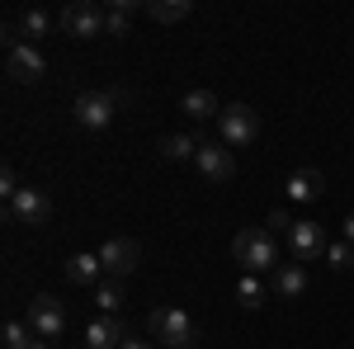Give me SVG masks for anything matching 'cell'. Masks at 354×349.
<instances>
[{
	"instance_id": "cell-11",
	"label": "cell",
	"mask_w": 354,
	"mask_h": 349,
	"mask_svg": "<svg viewBox=\"0 0 354 349\" xmlns=\"http://www.w3.org/2000/svg\"><path fill=\"white\" fill-rule=\"evenodd\" d=\"M194 165H198V175H203V180H232V175H236L232 151H227V147H218V142H198Z\"/></svg>"
},
{
	"instance_id": "cell-4",
	"label": "cell",
	"mask_w": 354,
	"mask_h": 349,
	"mask_svg": "<svg viewBox=\"0 0 354 349\" xmlns=\"http://www.w3.org/2000/svg\"><path fill=\"white\" fill-rule=\"evenodd\" d=\"M100 255V265H104V279H133L137 269H142V245L133 241V236H109V241L95 250Z\"/></svg>"
},
{
	"instance_id": "cell-3",
	"label": "cell",
	"mask_w": 354,
	"mask_h": 349,
	"mask_svg": "<svg viewBox=\"0 0 354 349\" xmlns=\"http://www.w3.org/2000/svg\"><path fill=\"white\" fill-rule=\"evenodd\" d=\"M57 28H62L66 38H81V43L104 38V10H100L95 0H71V5L57 15Z\"/></svg>"
},
{
	"instance_id": "cell-7",
	"label": "cell",
	"mask_w": 354,
	"mask_h": 349,
	"mask_svg": "<svg viewBox=\"0 0 354 349\" xmlns=\"http://www.w3.org/2000/svg\"><path fill=\"white\" fill-rule=\"evenodd\" d=\"M28 330H33L38 340H62V335H66V307H62L53 293H38L28 302Z\"/></svg>"
},
{
	"instance_id": "cell-18",
	"label": "cell",
	"mask_w": 354,
	"mask_h": 349,
	"mask_svg": "<svg viewBox=\"0 0 354 349\" xmlns=\"http://www.w3.org/2000/svg\"><path fill=\"white\" fill-rule=\"evenodd\" d=\"M147 15L156 24H180V19L194 15V0H147Z\"/></svg>"
},
{
	"instance_id": "cell-1",
	"label": "cell",
	"mask_w": 354,
	"mask_h": 349,
	"mask_svg": "<svg viewBox=\"0 0 354 349\" xmlns=\"http://www.w3.org/2000/svg\"><path fill=\"white\" fill-rule=\"evenodd\" d=\"M236 265H245V274H265L279 269V236H270V227H241L232 241Z\"/></svg>"
},
{
	"instance_id": "cell-27",
	"label": "cell",
	"mask_w": 354,
	"mask_h": 349,
	"mask_svg": "<svg viewBox=\"0 0 354 349\" xmlns=\"http://www.w3.org/2000/svg\"><path fill=\"white\" fill-rule=\"evenodd\" d=\"M345 241H350V245H354V213H350V217H345Z\"/></svg>"
},
{
	"instance_id": "cell-6",
	"label": "cell",
	"mask_w": 354,
	"mask_h": 349,
	"mask_svg": "<svg viewBox=\"0 0 354 349\" xmlns=\"http://www.w3.org/2000/svg\"><path fill=\"white\" fill-rule=\"evenodd\" d=\"M218 133H222V147H250L260 137V113L250 104H227L218 118Z\"/></svg>"
},
{
	"instance_id": "cell-16",
	"label": "cell",
	"mask_w": 354,
	"mask_h": 349,
	"mask_svg": "<svg viewBox=\"0 0 354 349\" xmlns=\"http://www.w3.org/2000/svg\"><path fill=\"white\" fill-rule=\"evenodd\" d=\"M274 293L279 297H302L307 293V265H298V260H288V265H279L274 269Z\"/></svg>"
},
{
	"instance_id": "cell-28",
	"label": "cell",
	"mask_w": 354,
	"mask_h": 349,
	"mask_svg": "<svg viewBox=\"0 0 354 349\" xmlns=\"http://www.w3.org/2000/svg\"><path fill=\"white\" fill-rule=\"evenodd\" d=\"M28 349H53V340H33V345H28Z\"/></svg>"
},
{
	"instance_id": "cell-25",
	"label": "cell",
	"mask_w": 354,
	"mask_h": 349,
	"mask_svg": "<svg viewBox=\"0 0 354 349\" xmlns=\"http://www.w3.org/2000/svg\"><path fill=\"white\" fill-rule=\"evenodd\" d=\"M19 180H15V165H5V170H0V194H5V203H10V198H15V194H19Z\"/></svg>"
},
{
	"instance_id": "cell-5",
	"label": "cell",
	"mask_w": 354,
	"mask_h": 349,
	"mask_svg": "<svg viewBox=\"0 0 354 349\" xmlns=\"http://www.w3.org/2000/svg\"><path fill=\"white\" fill-rule=\"evenodd\" d=\"M113 104H118V100H113L109 90H81L76 104H71V118L81 123L85 133H104L113 123Z\"/></svg>"
},
{
	"instance_id": "cell-24",
	"label": "cell",
	"mask_w": 354,
	"mask_h": 349,
	"mask_svg": "<svg viewBox=\"0 0 354 349\" xmlns=\"http://www.w3.org/2000/svg\"><path fill=\"white\" fill-rule=\"evenodd\" d=\"M265 227H270V236H288V232H293V217L283 213V208H274V213L265 217Z\"/></svg>"
},
{
	"instance_id": "cell-15",
	"label": "cell",
	"mask_w": 354,
	"mask_h": 349,
	"mask_svg": "<svg viewBox=\"0 0 354 349\" xmlns=\"http://www.w3.org/2000/svg\"><path fill=\"white\" fill-rule=\"evenodd\" d=\"M53 24H57V19L48 15V10H24V15L15 19V28H10V33L38 48V38H48V33H53Z\"/></svg>"
},
{
	"instance_id": "cell-29",
	"label": "cell",
	"mask_w": 354,
	"mask_h": 349,
	"mask_svg": "<svg viewBox=\"0 0 354 349\" xmlns=\"http://www.w3.org/2000/svg\"><path fill=\"white\" fill-rule=\"evenodd\" d=\"M175 349H189V345H175Z\"/></svg>"
},
{
	"instance_id": "cell-10",
	"label": "cell",
	"mask_w": 354,
	"mask_h": 349,
	"mask_svg": "<svg viewBox=\"0 0 354 349\" xmlns=\"http://www.w3.org/2000/svg\"><path fill=\"white\" fill-rule=\"evenodd\" d=\"M5 71H10V81H43L48 76V57L38 53L33 43H10V53H5Z\"/></svg>"
},
{
	"instance_id": "cell-20",
	"label": "cell",
	"mask_w": 354,
	"mask_h": 349,
	"mask_svg": "<svg viewBox=\"0 0 354 349\" xmlns=\"http://www.w3.org/2000/svg\"><path fill=\"white\" fill-rule=\"evenodd\" d=\"M95 302L104 307V317H113V312L123 307V283H118V279H104V283L95 288Z\"/></svg>"
},
{
	"instance_id": "cell-2",
	"label": "cell",
	"mask_w": 354,
	"mask_h": 349,
	"mask_svg": "<svg viewBox=\"0 0 354 349\" xmlns=\"http://www.w3.org/2000/svg\"><path fill=\"white\" fill-rule=\"evenodd\" d=\"M147 330H151V340H161L165 349H175V345H189L198 340V326H194L189 312H180V307H156L151 317H147Z\"/></svg>"
},
{
	"instance_id": "cell-17",
	"label": "cell",
	"mask_w": 354,
	"mask_h": 349,
	"mask_svg": "<svg viewBox=\"0 0 354 349\" xmlns=\"http://www.w3.org/2000/svg\"><path fill=\"white\" fill-rule=\"evenodd\" d=\"M222 109L227 104H218L213 90H185V95H180V113H189L198 123H203V118H222Z\"/></svg>"
},
{
	"instance_id": "cell-9",
	"label": "cell",
	"mask_w": 354,
	"mask_h": 349,
	"mask_svg": "<svg viewBox=\"0 0 354 349\" xmlns=\"http://www.w3.org/2000/svg\"><path fill=\"white\" fill-rule=\"evenodd\" d=\"M10 222H19V227H48V222H53V198H48L43 189L24 185L10 198Z\"/></svg>"
},
{
	"instance_id": "cell-14",
	"label": "cell",
	"mask_w": 354,
	"mask_h": 349,
	"mask_svg": "<svg viewBox=\"0 0 354 349\" xmlns=\"http://www.w3.org/2000/svg\"><path fill=\"white\" fill-rule=\"evenodd\" d=\"M123 340H128V330H123L118 317H100V321H90V330H85V349H118Z\"/></svg>"
},
{
	"instance_id": "cell-21",
	"label": "cell",
	"mask_w": 354,
	"mask_h": 349,
	"mask_svg": "<svg viewBox=\"0 0 354 349\" xmlns=\"http://www.w3.org/2000/svg\"><path fill=\"white\" fill-rule=\"evenodd\" d=\"M236 297H241V307L255 312V307L265 302V283H260V274H245L241 283H236Z\"/></svg>"
},
{
	"instance_id": "cell-23",
	"label": "cell",
	"mask_w": 354,
	"mask_h": 349,
	"mask_svg": "<svg viewBox=\"0 0 354 349\" xmlns=\"http://www.w3.org/2000/svg\"><path fill=\"white\" fill-rule=\"evenodd\" d=\"M33 340H28V330H24V321L19 317H10L5 321V349H28Z\"/></svg>"
},
{
	"instance_id": "cell-13",
	"label": "cell",
	"mask_w": 354,
	"mask_h": 349,
	"mask_svg": "<svg viewBox=\"0 0 354 349\" xmlns=\"http://www.w3.org/2000/svg\"><path fill=\"white\" fill-rule=\"evenodd\" d=\"M66 279L81 283V288H100V283H104V265H100V255H95V250L71 255V260H66Z\"/></svg>"
},
{
	"instance_id": "cell-19",
	"label": "cell",
	"mask_w": 354,
	"mask_h": 349,
	"mask_svg": "<svg viewBox=\"0 0 354 349\" xmlns=\"http://www.w3.org/2000/svg\"><path fill=\"white\" fill-rule=\"evenodd\" d=\"M161 156L165 161H194V156H198V137H189V133L161 137Z\"/></svg>"
},
{
	"instance_id": "cell-26",
	"label": "cell",
	"mask_w": 354,
	"mask_h": 349,
	"mask_svg": "<svg viewBox=\"0 0 354 349\" xmlns=\"http://www.w3.org/2000/svg\"><path fill=\"white\" fill-rule=\"evenodd\" d=\"M118 349H151V340H137V335H128V340H123Z\"/></svg>"
},
{
	"instance_id": "cell-12",
	"label": "cell",
	"mask_w": 354,
	"mask_h": 349,
	"mask_svg": "<svg viewBox=\"0 0 354 349\" xmlns=\"http://www.w3.org/2000/svg\"><path fill=\"white\" fill-rule=\"evenodd\" d=\"M322 194H326V175H322V170L302 165V170L288 175V198H293V203H317Z\"/></svg>"
},
{
	"instance_id": "cell-22",
	"label": "cell",
	"mask_w": 354,
	"mask_h": 349,
	"mask_svg": "<svg viewBox=\"0 0 354 349\" xmlns=\"http://www.w3.org/2000/svg\"><path fill=\"white\" fill-rule=\"evenodd\" d=\"M326 260H330V269H354V245L350 241H330Z\"/></svg>"
},
{
	"instance_id": "cell-8",
	"label": "cell",
	"mask_w": 354,
	"mask_h": 349,
	"mask_svg": "<svg viewBox=\"0 0 354 349\" xmlns=\"http://www.w3.org/2000/svg\"><path fill=\"white\" fill-rule=\"evenodd\" d=\"M283 241H288V255H293L298 265H312V260H326L330 236H326L322 222H293V232H288Z\"/></svg>"
}]
</instances>
